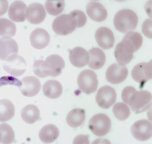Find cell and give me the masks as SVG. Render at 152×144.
Masks as SVG:
<instances>
[{
	"instance_id": "29",
	"label": "cell",
	"mask_w": 152,
	"mask_h": 144,
	"mask_svg": "<svg viewBox=\"0 0 152 144\" xmlns=\"http://www.w3.org/2000/svg\"><path fill=\"white\" fill-rule=\"evenodd\" d=\"M113 112L115 116L118 120L124 121L129 116L130 112L128 106L122 102L115 104L113 108Z\"/></svg>"
},
{
	"instance_id": "11",
	"label": "cell",
	"mask_w": 152,
	"mask_h": 144,
	"mask_svg": "<svg viewBox=\"0 0 152 144\" xmlns=\"http://www.w3.org/2000/svg\"><path fill=\"white\" fill-rule=\"evenodd\" d=\"M128 71L124 65L115 63L107 68L106 72L107 81L113 84H117L123 82L126 78Z\"/></svg>"
},
{
	"instance_id": "21",
	"label": "cell",
	"mask_w": 152,
	"mask_h": 144,
	"mask_svg": "<svg viewBox=\"0 0 152 144\" xmlns=\"http://www.w3.org/2000/svg\"><path fill=\"white\" fill-rule=\"evenodd\" d=\"M42 90L44 95L51 99L59 97L62 93L63 88L58 80L52 79L48 80L43 84Z\"/></svg>"
},
{
	"instance_id": "17",
	"label": "cell",
	"mask_w": 152,
	"mask_h": 144,
	"mask_svg": "<svg viewBox=\"0 0 152 144\" xmlns=\"http://www.w3.org/2000/svg\"><path fill=\"white\" fill-rule=\"evenodd\" d=\"M87 13L92 20L98 22L104 21L107 16V10L100 3L95 1L88 3L86 6Z\"/></svg>"
},
{
	"instance_id": "6",
	"label": "cell",
	"mask_w": 152,
	"mask_h": 144,
	"mask_svg": "<svg viewBox=\"0 0 152 144\" xmlns=\"http://www.w3.org/2000/svg\"><path fill=\"white\" fill-rule=\"evenodd\" d=\"M52 27L55 33L64 35L72 32L76 28V24L73 18L69 14H62L54 19Z\"/></svg>"
},
{
	"instance_id": "9",
	"label": "cell",
	"mask_w": 152,
	"mask_h": 144,
	"mask_svg": "<svg viewBox=\"0 0 152 144\" xmlns=\"http://www.w3.org/2000/svg\"><path fill=\"white\" fill-rule=\"evenodd\" d=\"M117 95L112 87L105 85L101 87L96 96V102L100 107L104 109L110 108L115 102Z\"/></svg>"
},
{
	"instance_id": "18",
	"label": "cell",
	"mask_w": 152,
	"mask_h": 144,
	"mask_svg": "<svg viewBox=\"0 0 152 144\" xmlns=\"http://www.w3.org/2000/svg\"><path fill=\"white\" fill-rule=\"evenodd\" d=\"M18 46L13 39L8 37L0 38V60L5 61L10 56L17 54Z\"/></svg>"
},
{
	"instance_id": "16",
	"label": "cell",
	"mask_w": 152,
	"mask_h": 144,
	"mask_svg": "<svg viewBox=\"0 0 152 144\" xmlns=\"http://www.w3.org/2000/svg\"><path fill=\"white\" fill-rule=\"evenodd\" d=\"M29 39L33 47L41 49L45 48L49 44L50 36L48 33L45 29L37 28L32 32Z\"/></svg>"
},
{
	"instance_id": "23",
	"label": "cell",
	"mask_w": 152,
	"mask_h": 144,
	"mask_svg": "<svg viewBox=\"0 0 152 144\" xmlns=\"http://www.w3.org/2000/svg\"><path fill=\"white\" fill-rule=\"evenodd\" d=\"M58 128L53 124H48L44 126L40 130L39 136L43 143H50L56 140L59 135Z\"/></svg>"
},
{
	"instance_id": "25",
	"label": "cell",
	"mask_w": 152,
	"mask_h": 144,
	"mask_svg": "<svg viewBox=\"0 0 152 144\" xmlns=\"http://www.w3.org/2000/svg\"><path fill=\"white\" fill-rule=\"evenodd\" d=\"M23 120L26 123L32 124L37 121L40 117L38 108L33 104H29L23 108L21 111Z\"/></svg>"
},
{
	"instance_id": "4",
	"label": "cell",
	"mask_w": 152,
	"mask_h": 144,
	"mask_svg": "<svg viewBox=\"0 0 152 144\" xmlns=\"http://www.w3.org/2000/svg\"><path fill=\"white\" fill-rule=\"evenodd\" d=\"M111 122L109 117L103 113L93 116L89 122L88 127L92 132L98 137L103 136L110 131Z\"/></svg>"
},
{
	"instance_id": "20",
	"label": "cell",
	"mask_w": 152,
	"mask_h": 144,
	"mask_svg": "<svg viewBox=\"0 0 152 144\" xmlns=\"http://www.w3.org/2000/svg\"><path fill=\"white\" fill-rule=\"evenodd\" d=\"M27 7L23 2L17 1L10 5L8 12V16L15 22H22L26 19V12Z\"/></svg>"
},
{
	"instance_id": "8",
	"label": "cell",
	"mask_w": 152,
	"mask_h": 144,
	"mask_svg": "<svg viewBox=\"0 0 152 144\" xmlns=\"http://www.w3.org/2000/svg\"><path fill=\"white\" fill-rule=\"evenodd\" d=\"M130 131L133 137L138 140H147L152 137V123L148 120H139L132 126Z\"/></svg>"
},
{
	"instance_id": "35",
	"label": "cell",
	"mask_w": 152,
	"mask_h": 144,
	"mask_svg": "<svg viewBox=\"0 0 152 144\" xmlns=\"http://www.w3.org/2000/svg\"><path fill=\"white\" fill-rule=\"evenodd\" d=\"M1 134L0 133V143L1 142Z\"/></svg>"
},
{
	"instance_id": "30",
	"label": "cell",
	"mask_w": 152,
	"mask_h": 144,
	"mask_svg": "<svg viewBox=\"0 0 152 144\" xmlns=\"http://www.w3.org/2000/svg\"><path fill=\"white\" fill-rule=\"evenodd\" d=\"M0 133L1 143L3 144H11L15 139L14 131L11 126L6 123L0 124Z\"/></svg>"
},
{
	"instance_id": "26",
	"label": "cell",
	"mask_w": 152,
	"mask_h": 144,
	"mask_svg": "<svg viewBox=\"0 0 152 144\" xmlns=\"http://www.w3.org/2000/svg\"><path fill=\"white\" fill-rule=\"evenodd\" d=\"M15 114V107L11 101L7 99L0 100V122L10 120Z\"/></svg>"
},
{
	"instance_id": "33",
	"label": "cell",
	"mask_w": 152,
	"mask_h": 144,
	"mask_svg": "<svg viewBox=\"0 0 152 144\" xmlns=\"http://www.w3.org/2000/svg\"><path fill=\"white\" fill-rule=\"evenodd\" d=\"M152 20L150 18L146 19L143 22L142 27V31L147 37L151 38Z\"/></svg>"
},
{
	"instance_id": "15",
	"label": "cell",
	"mask_w": 152,
	"mask_h": 144,
	"mask_svg": "<svg viewBox=\"0 0 152 144\" xmlns=\"http://www.w3.org/2000/svg\"><path fill=\"white\" fill-rule=\"evenodd\" d=\"M96 40L98 45L104 49H109L113 47L115 38L112 30L106 27L99 28L95 33Z\"/></svg>"
},
{
	"instance_id": "31",
	"label": "cell",
	"mask_w": 152,
	"mask_h": 144,
	"mask_svg": "<svg viewBox=\"0 0 152 144\" xmlns=\"http://www.w3.org/2000/svg\"><path fill=\"white\" fill-rule=\"evenodd\" d=\"M69 14L74 19L76 24V27H82L86 24L87 18L83 11L79 10H75L72 11Z\"/></svg>"
},
{
	"instance_id": "34",
	"label": "cell",
	"mask_w": 152,
	"mask_h": 144,
	"mask_svg": "<svg viewBox=\"0 0 152 144\" xmlns=\"http://www.w3.org/2000/svg\"><path fill=\"white\" fill-rule=\"evenodd\" d=\"M8 5L9 3L7 0H0V16L7 12Z\"/></svg>"
},
{
	"instance_id": "22",
	"label": "cell",
	"mask_w": 152,
	"mask_h": 144,
	"mask_svg": "<svg viewBox=\"0 0 152 144\" xmlns=\"http://www.w3.org/2000/svg\"><path fill=\"white\" fill-rule=\"evenodd\" d=\"M89 61L88 66L91 69H97L101 68L106 61L104 52L100 48L95 47L88 51Z\"/></svg>"
},
{
	"instance_id": "32",
	"label": "cell",
	"mask_w": 152,
	"mask_h": 144,
	"mask_svg": "<svg viewBox=\"0 0 152 144\" xmlns=\"http://www.w3.org/2000/svg\"><path fill=\"white\" fill-rule=\"evenodd\" d=\"M8 84L15 85L19 88L22 82L17 78L11 76H4L0 78V87Z\"/></svg>"
},
{
	"instance_id": "19",
	"label": "cell",
	"mask_w": 152,
	"mask_h": 144,
	"mask_svg": "<svg viewBox=\"0 0 152 144\" xmlns=\"http://www.w3.org/2000/svg\"><path fill=\"white\" fill-rule=\"evenodd\" d=\"M69 58L71 64L77 68L83 67L89 61V55L87 50L81 47H76L70 51Z\"/></svg>"
},
{
	"instance_id": "3",
	"label": "cell",
	"mask_w": 152,
	"mask_h": 144,
	"mask_svg": "<svg viewBox=\"0 0 152 144\" xmlns=\"http://www.w3.org/2000/svg\"><path fill=\"white\" fill-rule=\"evenodd\" d=\"M138 17L132 10L123 9L115 15L113 24L115 29L122 33H126L134 30L137 26Z\"/></svg>"
},
{
	"instance_id": "2",
	"label": "cell",
	"mask_w": 152,
	"mask_h": 144,
	"mask_svg": "<svg viewBox=\"0 0 152 144\" xmlns=\"http://www.w3.org/2000/svg\"><path fill=\"white\" fill-rule=\"evenodd\" d=\"M65 64L63 58L57 54H52L48 56L45 61L37 60L33 65L34 74L40 78L48 76L55 77L60 75Z\"/></svg>"
},
{
	"instance_id": "24",
	"label": "cell",
	"mask_w": 152,
	"mask_h": 144,
	"mask_svg": "<svg viewBox=\"0 0 152 144\" xmlns=\"http://www.w3.org/2000/svg\"><path fill=\"white\" fill-rule=\"evenodd\" d=\"M86 118L85 110L80 108H75L71 110L67 115L66 120L70 126L74 128L81 126Z\"/></svg>"
},
{
	"instance_id": "12",
	"label": "cell",
	"mask_w": 152,
	"mask_h": 144,
	"mask_svg": "<svg viewBox=\"0 0 152 144\" xmlns=\"http://www.w3.org/2000/svg\"><path fill=\"white\" fill-rule=\"evenodd\" d=\"M134 52L133 49L130 44L122 41L116 45L114 54L118 63L124 65L132 60Z\"/></svg>"
},
{
	"instance_id": "28",
	"label": "cell",
	"mask_w": 152,
	"mask_h": 144,
	"mask_svg": "<svg viewBox=\"0 0 152 144\" xmlns=\"http://www.w3.org/2000/svg\"><path fill=\"white\" fill-rule=\"evenodd\" d=\"M64 2V0H47L45 4V7L49 14L57 16L63 11Z\"/></svg>"
},
{
	"instance_id": "13",
	"label": "cell",
	"mask_w": 152,
	"mask_h": 144,
	"mask_svg": "<svg viewBox=\"0 0 152 144\" xmlns=\"http://www.w3.org/2000/svg\"><path fill=\"white\" fill-rule=\"evenodd\" d=\"M21 82L22 85L19 87V90L22 94L25 96L32 97L35 96L40 90L41 83L35 77H25L22 79Z\"/></svg>"
},
{
	"instance_id": "5",
	"label": "cell",
	"mask_w": 152,
	"mask_h": 144,
	"mask_svg": "<svg viewBox=\"0 0 152 144\" xmlns=\"http://www.w3.org/2000/svg\"><path fill=\"white\" fill-rule=\"evenodd\" d=\"M80 89L84 93L89 94L95 92L98 84L97 76L93 70L87 69L81 71L77 78Z\"/></svg>"
},
{
	"instance_id": "10",
	"label": "cell",
	"mask_w": 152,
	"mask_h": 144,
	"mask_svg": "<svg viewBox=\"0 0 152 144\" xmlns=\"http://www.w3.org/2000/svg\"><path fill=\"white\" fill-rule=\"evenodd\" d=\"M131 75L134 80L140 84V86L152 79V61L142 62L135 66L132 71Z\"/></svg>"
},
{
	"instance_id": "1",
	"label": "cell",
	"mask_w": 152,
	"mask_h": 144,
	"mask_svg": "<svg viewBox=\"0 0 152 144\" xmlns=\"http://www.w3.org/2000/svg\"><path fill=\"white\" fill-rule=\"evenodd\" d=\"M121 98L136 114L143 112L151 106L152 94L147 90L137 91L133 86H127L122 92Z\"/></svg>"
},
{
	"instance_id": "14",
	"label": "cell",
	"mask_w": 152,
	"mask_h": 144,
	"mask_svg": "<svg viewBox=\"0 0 152 144\" xmlns=\"http://www.w3.org/2000/svg\"><path fill=\"white\" fill-rule=\"evenodd\" d=\"M46 15V13L43 5L37 2L30 4L27 7L26 12V18L27 21L34 24L42 22Z\"/></svg>"
},
{
	"instance_id": "7",
	"label": "cell",
	"mask_w": 152,
	"mask_h": 144,
	"mask_svg": "<svg viewBox=\"0 0 152 144\" xmlns=\"http://www.w3.org/2000/svg\"><path fill=\"white\" fill-rule=\"evenodd\" d=\"M3 65L4 70L11 75L15 77L23 75L26 72V62L24 58L18 54L8 58Z\"/></svg>"
},
{
	"instance_id": "27",
	"label": "cell",
	"mask_w": 152,
	"mask_h": 144,
	"mask_svg": "<svg viewBox=\"0 0 152 144\" xmlns=\"http://www.w3.org/2000/svg\"><path fill=\"white\" fill-rule=\"evenodd\" d=\"M16 31V26L13 22L6 18H0V36L10 38L15 35Z\"/></svg>"
}]
</instances>
